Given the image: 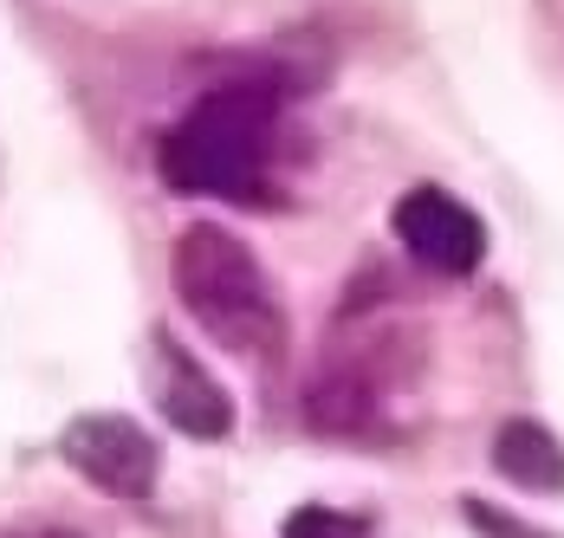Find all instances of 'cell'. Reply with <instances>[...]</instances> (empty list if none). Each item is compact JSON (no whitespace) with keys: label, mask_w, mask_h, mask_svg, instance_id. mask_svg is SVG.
Wrapping results in <instances>:
<instances>
[{"label":"cell","mask_w":564,"mask_h":538,"mask_svg":"<svg viewBox=\"0 0 564 538\" xmlns=\"http://www.w3.org/2000/svg\"><path fill=\"white\" fill-rule=\"evenodd\" d=\"M170 279L182 312L202 324L215 344H227L234 357H280L285 344V305L273 292L267 267L253 260L247 240H234L215 220L182 227L170 247Z\"/></svg>","instance_id":"6da1fadb"},{"label":"cell","mask_w":564,"mask_h":538,"mask_svg":"<svg viewBox=\"0 0 564 538\" xmlns=\"http://www.w3.org/2000/svg\"><path fill=\"white\" fill-rule=\"evenodd\" d=\"M280 130V98L273 85H215L208 98L175 123L156 150V169L175 195H221V202H253L267 182Z\"/></svg>","instance_id":"7a4b0ae2"},{"label":"cell","mask_w":564,"mask_h":538,"mask_svg":"<svg viewBox=\"0 0 564 538\" xmlns=\"http://www.w3.org/2000/svg\"><path fill=\"white\" fill-rule=\"evenodd\" d=\"M395 240L409 247L415 267L442 272V279H460L487 260V227L448 189H409L395 202Z\"/></svg>","instance_id":"3957f363"},{"label":"cell","mask_w":564,"mask_h":538,"mask_svg":"<svg viewBox=\"0 0 564 538\" xmlns=\"http://www.w3.org/2000/svg\"><path fill=\"white\" fill-rule=\"evenodd\" d=\"M58 454L91 486L117 493V499H150L156 493V467H163L156 441L137 429L130 416H78L65 429V441H58Z\"/></svg>","instance_id":"277c9868"},{"label":"cell","mask_w":564,"mask_h":538,"mask_svg":"<svg viewBox=\"0 0 564 538\" xmlns=\"http://www.w3.org/2000/svg\"><path fill=\"white\" fill-rule=\"evenodd\" d=\"M163 416H170L182 434H195V441H221L234 429V402H227V389L188 351H163Z\"/></svg>","instance_id":"5b68a950"},{"label":"cell","mask_w":564,"mask_h":538,"mask_svg":"<svg viewBox=\"0 0 564 538\" xmlns=\"http://www.w3.org/2000/svg\"><path fill=\"white\" fill-rule=\"evenodd\" d=\"M494 467L512 486L552 493V486H564V441L545 422H507V429L494 434Z\"/></svg>","instance_id":"8992f818"},{"label":"cell","mask_w":564,"mask_h":538,"mask_svg":"<svg viewBox=\"0 0 564 538\" xmlns=\"http://www.w3.org/2000/svg\"><path fill=\"white\" fill-rule=\"evenodd\" d=\"M285 538H370V526L357 513H338V506H299L285 519Z\"/></svg>","instance_id":"52a82bcc"},{"label":"cell","mask_w":564,"mask_h":538,"mask_svg":"<svg viewBox=\"0 0 564 538\" xmlns=\"http://www.w3.org/2000/svg\"><path fill=\"white\" fill-rule=\"evenodd\" d=\"M13 538H78V532H58V526H46V532H13Z\"/></svg>","instance_id":"ba28073f"}]
</instances>
